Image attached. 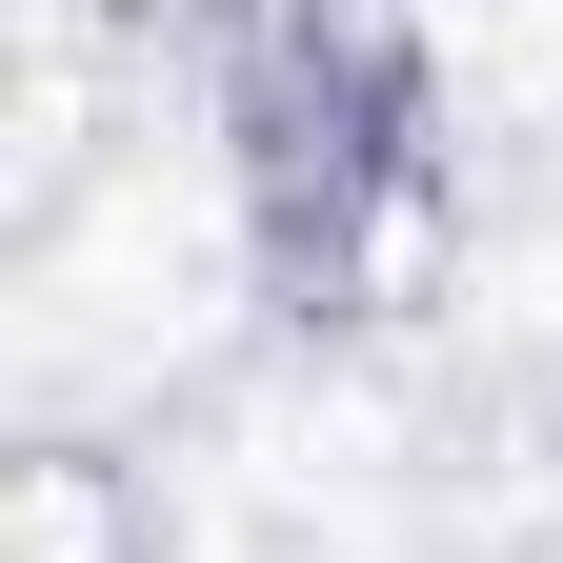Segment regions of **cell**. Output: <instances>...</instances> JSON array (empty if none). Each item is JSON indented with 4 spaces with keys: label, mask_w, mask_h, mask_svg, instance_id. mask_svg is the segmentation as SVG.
Listing matches in <instances>:
<instances>
[{
    "label": "cell",
    "mask_w": 563,
    "mask_h": 563,
    "mask_svg": "<svg viewBox=\"0 0 563 563\" xmlns=\"http://www.w3.org/2000/svg\"><path fill=\"white\" fill-rule=\"evenodd\" d=\"M242 222L282 282H342L363 262V222L422 181V41L383 21V0H282V21L242 41Z\"/></svg>",
    "instance_id": "obj_1"
}]
</instances>
